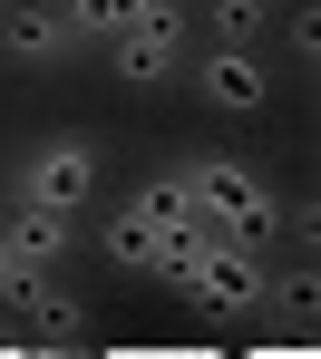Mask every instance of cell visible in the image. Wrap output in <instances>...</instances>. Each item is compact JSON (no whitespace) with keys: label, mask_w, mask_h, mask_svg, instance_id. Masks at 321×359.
I'll return each mask as SVG.
<instances>
[{"label":"cell","mask_w":321,"mask_h":359,"mask_svg":"<svg viewBox=\"0 0 321 359\" xmlns=\"http://www.w3.org/2000/svg\"><path fill=\"white\" fill-rule=\"evenodd\" d=\"M68 233H78V224H59V214H39V204H10V194H0V243H10L30 272H49V262L68 252Z\"/></svg>","instance_id":"obj_8"},{"label":"cell","mask_w":321,"mask_h":359,"mask_svg":"<svg viewBox=\"0 0 321 359\" xmlns=\"http://www.w3.org/2000/svg\"><path fill=\"white\" fill-rule=\"evenodd\" d=\"M282 49L312 68V49H321V20H312V10H292V20H282Z\"/></svg>","instance_id":"obj_12"},{"label":"cell","mask_w":321,"mask_h":359,"mask_svg":"<svg viewBox=\"0 0 321 359\" xmlns=\"http://www.w3.org/2000/svg\"><path fill=\"white\" fill-rule=\"evenodd\" d=\"M263 301H273L282 320H312V311H321V282H312V252H302L292 272H263Z\"/></svg>","instance_id":"obj_11"},{"label":"cell","mask_w":321,"mask_h":359,"mask_svg":"<svg viewBox=\"0 0 321 359\" xmlns=\"http://www.w3.org/2000/svg\"><path fill=\"white\" fill-rule=\"evenodd\" d=\"M263 243H234V233H204V252H195L185 272L166 282L176 301H195L204 320H244V311H263Z\"/></svg>","instance_id":"obj_3"},{"label":"cell","mask_w":321,"mask_h":359,"mask_svg":"<svg viewBox=\"0 0 321 359\" xmlns=\"http://www.w3.org/2000/svg\"><path fill=\"white\" fill-rule=\"evenodd\" d=\"M20 272H30V262H20V252L0 243V301H10V282H20Z\"/></svg>","instance_id":"obj_13"},{"label":"cell","mask_w":321,"mask_h":359,"mask_svg":"<svg viewBox=\"0 0 321 359\" xmlns=\"http://www.w3.org/2000/svg\"><path fill=\"white\" fill-rule=\"evenodd\" d=\"M195 97L214 107V117H263L273 107V68H263V49H204V59H185Z\"/></svg>","instance_id":"obj_5"},{"label":"cell","mask_w":321,"mask_h":359,"mask_svg":"<svg viewBox=\"0 0 321 359\" xmlns=\"http://www.w3.org/2000/svg\"><path fill=\"white\" fill-rule=\"evenodd\" d=\"M166 175L185 184V204H195V224L204 233H234V243H282V194L263 184V165H244V156H176Z\"/></svg>","instance_id":"obj_1"},{"label":"cell","mask_w":321,"mask_h":359,"mask_svg":"<svg viewBox=\"0 0 321 359\" xmlns=\"http://www.w3.org/2000/svg\"><path fill=\"white\" fill-rule=\"evenodd\" d=\"M0 311H20V320H30V330H39L49 350H59V340H88V311H78V292H59L49 272H20Z\"/></svg>","instance_id":"obj_7"},{"label":"cell","mask_w":321,"mask_h":359,"mask_svg":"<svg viewBox=\"0 0 321 359\" xmlns=\"http://www.w3.org/2000/svg\"><path fill=\"white\" fill-rule=\"evenodd\" d=\"M88 194H98V136H39V146H20V165H10V204H39V214L78 224Z\"/></svg>","instance_id":"obj_2"},{"label":"cell","mask_w":321,"mask_h":359,"mask_svg":"<svg viewBox=\"0 0 321 359\" xmlns=\"http://www.w3.org/2000/svg\"><path fill=\"white\" fill-rule=\"evenodd\" d=\"M185 29H195V10H176V0H156V10H136L127 29H107L98 39V59H107V78L117 88H166V78H185Z\"/></svg>","instance_id":"obj_4"},{"label":"cell","mask_w":321,"mask_h":359,"mask_svg":"<svg viewBox=\"0 0 321 359\" xmlns=\"http://www.w3.org/2000/svg\"><path fill=\"white\" fill-rule=\"evenodd\" d=\"M0 59H10V68H68V59H78L68 10H59V0H0Z\"/></svg>","instance_id":"obj_6"},{"label":"cell","mask_w":321,"mask_h":359,"mask_svg":"<svg viewBox=\"0 0 321 359\" xmlns=\"http://www.w3.org/2000/svg\"><path fill=\"white\" fill-rule=\"evenodd\" d=\"M59 10H68V29H78V49H98L107 29H127L136 10H156V0H59Z\"/></svg>","instance_id":"obj_10"},{"label":"cell","mask_w":321,"mask_h":359,"mask_svg":"<svg viewBox=\"0 0 321 359\" xmlns=\"http://www.w3.org/2000/svg\"><path fill=\"white\" fill-rule=\"evenodd\" d=\"M273 10L282 0H204V29H214V49H263L273 39Z\"/></svg>","instance_id":"obj_9"}]
</instances>
